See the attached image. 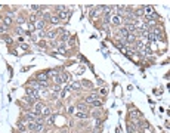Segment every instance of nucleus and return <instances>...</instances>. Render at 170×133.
I'll list each match as a JSON object with an SVG mask.
<instances>
[{"label":"nucleus","instance_id":"obj_1","mask_svg":"<svg viewBox=\"0 0 170 133\" xmlns=\"http://www.w3.org/2000/svg\"><path fill=\"white\" fill-rule=\"evenodd\" d=\"M31 37H33V40H40V39H46V31H44V30H36L33 34H31Z\"/></svg>","mask_w":170,"mask_h":133},{"label":"nucleus","instance_id":"obj_2","mask_svg":"<svg viewBox=\"0 0 170 133\" xmlns=\"http://www.w3.org/2000/svg\"><path fill=\"white\" fill-rule=\"evenodd\" d=\"M25 93H27V96L33 98L34 101H37V99H39L37 90H34V89H33V87H30V86H27V87H25Z\"/></svg>","mask_w":170,"mask_h":133},{"label":"nucleus","instance_id":"obj_3","mask_svg":"<svg viewBox=\"0 0 170 133\" xmlns=\"http://www.w3.org/2000/svg\"><path fill=\"white\" fill-rule=\"evenodd\" d=\"M43 104L42 102H36V104H34L33 105V109H31V111H33L34 114L37 115V117H39V115H42V111H43Z\"/></svg>","mask_w":170,"mask_h":133},{"label":"nucleus","instance_id":"obj_4","mask_svg":"<svg viewBox=\"0 0 170 133\" xmlns=\"http://www.w3.org/2000/svg\"><path fill=\"white\" fill-rule=\"evenodd\" d=\"M47 80H49V74H47L46 71L39 72V74L36 75V81H47Z\"/></svg>","mask_w":170,"mask_h":133},{"label":"nucleus","instance_id":"obj_5","mask_svg":"<svg viewBox=\"0 0 170 133\" xmlns=\"http://www.w3.org/2000/svg\"><path fill=\"white\" fill-rule=\"evenodd\" d=\"M111 24L112 25H115V27H118L120 24H121V16L120 15H111Z\"/></svg>","mask_w":170,"mask_h":133},{"label":"nucleus","instance_id":"obj_6","mask_svg":"<svg viewBox=\"0 0 170 133\" xmlns=\"http://www.w3.org/2000/svg\"><path fill=\"white\" fill-rule=\"evenodd\" d=\"M104 9H105V6H98V8L92 9V12H90V18L98 16V15H99L101 12H104Z\"/></svg>","mask_w":170,"mask_h":133},{"label":"nucleus","instance_id":"obj_7","mask_svg":"<svg viewBox=\"0 0 170 133\" xmlns=\"http://www.w3.org/2000/svg\"><path fill=\"white\" fill-rule=\"evenodd\" d=\"M37 95H39V98H47L49 96V90H47V87H40L37 90Z\"/></svg>","mask_w":170,"mask_h":133},{"label":"nucleus","instance_id":"obj_8","mask_svg":"<svg viewBox=\"0 0 170 133\" xmlns=\"http://www.w3.org/2000/svg\"><path fill=\"white\" fill-rule=\"evenodd\" d=\"M70 15H71V9H68V10H65V12H62V13H59L58 16H59V21H68V18H70Z\"/></svg>","mask_w":170,"mask_h":133},{"label":"nucleus","instance_id":"obj_9","mask_svg":"<svg viewBox=\"0 0 170 133\" xmlns=\"http://www.w3.org/2000/svg\"><path fill=\"white\" fill-rule=\"evenodd\" d=\"M129 117H130V120H135V118H142V114H141L138 109H132V111H130V114H129Z\"/></svg>","mask_w":170,"mask_h":133},{"label":"nucleus","instance_id":"obj_10","mask_svg":"<svg viewBox=\"0 0 170 133\" xmlns=\"http://www.w3.org/2000/svg\"><path fill=\"white\" fill-rule=\"evenodd\" d=\"M49 115H52V109L49 108V106H43V111H42V117H44V118H47Z\"/></svg>","mask_w":170,"mask_h":133},{"label":"nucleus","instance_id":"obj_11","mask_svg":"<svg viewBox=\"0 0 170 133\" xmlns=\"http://www.w3.org/2000/svg\"><path fill=\"white\" fill-rule=\"evenodd\" d=\"M98 98H99V96H98L96 93H95V95H89V96L86 98V101H84V102H86V104H92L93 101H98Z\"/></svg>","mask_w":170,"mask_h":133},{"label":"nucleus","instance_id":"obj_12","mask_svg":"<svg viewBox=\"0 0 170 133\" xmlns=\"http://www.w3.org/2000/svg\"><path fill=\"white\" fill-rule=\"evenodd\" d=\"M44 25H46L44 19H40V21H37V22L34 24V27H36V30H43V28H44Z\"/></svg>","mask_w":170,"mask_h":133},{"label":"nucleus","instance_id":"obj_13","mask_svg":"<svg viewBox=\"0 0 170 133\" xmlns=\"http://www.w3.org/2000/svg\"><path fill=\"white\" fill-rule=\"evenodd\" d=\"M76 109L81 111V112H87V105H86V104H83V102H80V104L76 106Z\"/></svg>","mask_w":170,"mask_h":133},{"label":"nucleus","instance_id":"obj_14","mask_svg":"<svg viewBox=\"0 0 170 133\" xmlns=\"http://www.w3.org/2000/svg\"><path fill=\"white\" fill-rule=\"evenodd\" d=\"M49 22H50V24H53V25L59 24V16H58V15H50V19H49Z\"/></svg>","mask_w":170,"mask_h":133},{"label":"nucleus","instance_id":"obj_15","mask_svg":"<svg viewBox=\"0 0 170 133\" xmlns=\"http://www.w3.org/2000/svg\"><path fill=\"white\" fill-rule=\"evenodd\" d=\"M71 90H73V89H71V86H65V87H64V90L61 92V98H65L68 93L71 92Z\"/></svg>","mask_w":170,"mask_h":133},{"label":"nucleus","instance_id":"obj_16","mask_svg":"<svg viewBox=\"0 0 170 133\" xmlns=\"http://www.w3.org/2000/svg\"><path fill=\"white\" fill-rule=\"evenodd\" d=\"M145 13H146V15H145V16H151V15H152L154 13V9H152V6H145Z\"/></svg>","mask_w":170,"mask_h":133},{"label":"nucleus","instance_id":"obj_17","mask_svg":"<svg viewBox=\"0 0 170 133\" xmlns=\"http://www.w3.org/2000/svg\"><path fill=\"white\" fill-rule=\"evenodd\" d=\"M76 117L77 118H87L89 114L87 112H81V111H76Z\"/></svg>","mask_w":170,"mask_h":133},{"label":"nucleus","instance_id":"obj_18","mask_svg":"<svg viewBox=\"0 0 170 133\" xmlns=\"http://www.w3.org/2000/svg\"><path fill=\"white\" fill-rule=\"evenodd\" d=\"M56 37V31H47L46 33V39H49V40H53Z\"/></svg>","mask_w":170,"mask_h":133},{"label":"nucleus","instance_id":"obj_19","mask_svg":"<svg viewBox=\"0 0 170 133\" xmlns=\"http://www.w3.org/2000/svg\"><path fill=\"white\" fill-rule=\"evenodd\" d=\"M70 86H71L73 90H78V89L81 87V83H80V81H74V83H73V84H70Z\"/></svg>","mask_w":170,"mask_h":133},{"label":"nucleus","instance_id":"obj_20","mask_svg":"<svg viewBox=\"0 0 170 133\" xmlns=\"http://www.w3.org/2000/svg\"><path fill=\"white\" fill-rule=\"evenodd\" d=\"M3 22H5V27L12 25V18H10V16H5V18H3Z\"/></svg>","mask_w":170,"mask_h":133},{"label":"nucleus","instance_id":"obj_21","mask_svg":"<svg viewBox=\"0 0 170 133\" xmlns=\"http://www.w3.org/2000/svg\"><path fill=\"white\" fill-rule=\"evenodd\" d=\"M67 43H68V46H76V44H77L76 37H70V39L67 40Z\"/></svg>","mask_w":170,"mask_h":133},{"label":"nucleus","instance_id":"obj_22","mask_svg":"<svg viewBox=\"0 0 170 133\" xmlns=\"http://www.w3.org/2000/svg\"><path fill=\"white\" fill-rule=\"evenodd\" d=\"M61 79H62V81H68V80H70V72H67V71L62 72V74H61Z\"/></svg>","mask_w":170,"mask_h":133},{"label":"nucleus","instance_id":"obj_23","mask_svg":"<svg viewBox=\"0 0 170 133\" xmlns=\"http://www.w3.org/2000/svg\"><path fill=\"white\" fill-rule=\"evenodd\" d=\"M90 105H92V106H98V108H99V106H102V101H101V99H98V101H93Z\"/></svg>","mask_w":170,"mask_h":133},{"label":"nucleus","instance_id":"obj_24","mask_svg":"<svg viewBox=\"0 0 170 133\" xmlns=\"http://www.w3.org/2000/svg\"><path fill=\"white\" fill-rule=\"evenodd\" d=\"M148 37H149V42H155V40H157V35L152 34L151 31H148Z\"/></svg>","mask_w":170,"mask_h":133},{"label":"nucleus","instance_id":"obj_25","mask_svg":"<svg viewBox=\"0 0 170 133\" xmlns=\"http://www.w3.org/2000/svg\"><path fill=\"white\" fill-rule=\"evenodd\" d=\"M84 84L86 87H92L93 84H92V81H89V80H83V83H81V86Z\"/></svg>","mask_w":170,"mask_h":133},{"label":"nucleus","instance_id":"obj_26","mask_svg":"<svg viewBox=\"0 0 170 133\" xmlns=\"http://www.w3.org/2000/svg\"><path fill=\"white\" fill-rule=\"evenodd\" d=\"M67 112L68 114H74V112H76V106H68V109H67Z\"/></svg>","mask_w":170,"mask_h":133},{"label":"nucleus","instance_id":"obj_27","mask_svg":"<svg viewBox=\"0 0 170 133\" xmlns=\"http://www.w3.org/2000/svg\"><path fill=\"white\" fill-rule=\"evenodd\" d=\"M99 93H101L102 96H104V95H107V89H101V90H99Z\"/></svg>","mask_w":170,"mask_h":133},{"label":"nucleus","instance_id":"obj_28","mask_svg":"<svg viewBox=\"0 0 170 133\" xmlns=\"http://www.w3.org/2000/svg\"><path fill=\"white\" fill-rule=\"evenodd\" d=\"M21 49H25V50H27V49H28V44H24V43H22V44H21Z\"/></svg>","mask_w":170,"mask_h":133},{"label":"nucleus","instance_id":"obj_29","mask_svg":"<svg viewBox=\"0 0 170 133\" xmlns=\"http://www.w3.org/2000/svg\"><path fill=\"white\" fill-rule=\"evenodd\" d=\"M6 31V27H0V33H5Z\"/></svg>","mask_w":170,"mask_h":133},{"label":"nucleus","instance_id":"obj_30","mask_svg":"<svg viewBox=\"0 0 170 133\" xmlns=\"http://www.w3.org/2000/svg\"><path fill=\"white\" fill-rule=\"evenodd\" d=\"M18 22H24V18H22V16H18Z\"/></svg>","mask_w":170,"mask_h":133},{"label":"nucleus","instance_id":"obj_31","mask_svg":"<svg viewBox=\"0 0 170 133\" xmlns=\"http://www.w3.org/2000/svg\"><path fill=\"white\" fill-rule=\"evenodd\" d=\"M93 133H96V132H93Z\"/></svg>","mask_w":170,"mask_h":133}]
</instances>
